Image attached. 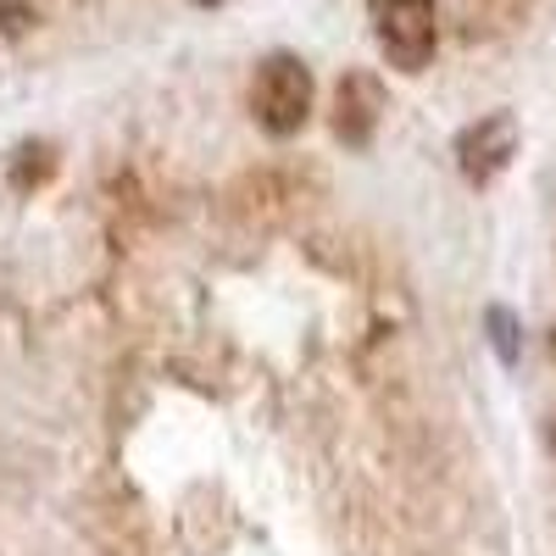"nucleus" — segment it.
I'll list each match as a JSON object with an SVG mask.
<instances>
[{
	"mask_svg": "<svg viewBox=\"0 0 556 556\" xmlns=\"http://www.w3.org/2000/svg\"><path fill=\"white\" fill-rule=\"evenodd\" d=\"M551 351H556V334H551Z\"/></svg>",
	"mask_w": 556,
	"mask_h": 556,
	"instance_id": "1a4fd4ad",
	"label": "nucleus"
},
{
	"mask_svg": "<svg viewBox=\"0 0 556 556\" xmlns=\"http://www.w3.org/2000/svg\"><path fill=\"white\" fill-rule=\"evenodd\" d=\"M201 7H217V0H201Z\"/></svg>",
	"mask_w": 556,
	"mask_h": 556,
	"instance_id": "6e6552de",
	"label": "nucleus"
},
{
	"mask_svg": "<svg viewBox=\"0 0 556 556\" xmlns=\"http://www.w3.org/2000/svg\"><path fill=\"white\" fill-rule=\"evenodd\" d=\"M484 323H490V345L501 351V362H506V367H513V362H518V317L506 312V306H490V312H484Z\"/></svg>",
	"mask_w": 556,
	"mask_h": 556,
	"instance_id": "0eeeda50",
	"label": "nucleus"
},
{
	"mask_svg": "<svg viewBox=\"0 0 556 556\" xmlns=\"http://www.w3.org/2000/svg\"><path fill=\"white\" fill-rule=\"evenodd\" d=\"M251 117L273 134V139H290L306 128L312 117V73L301 56H267L251 78Z\"/></svg>",
	"mask_w": 556,
	"mask_h": 556,
	"instance_id": "f257e3e1",
	"label": "nucleus"
},
{
	"mask_svg": "<svg viewBox=\"0 0 556 556\" xmlns=\"http://www.w3.org/2000/svg\"><path fill=\"white\" fill-rule=\"evenodd\" d=\"M379 117H384V84L374 73H345L340 89H334V134L362 151L367 139H374Z\"/></svg>",
	"mask_w": 556,
	"mask_h": 556,
	"instance_id": "39448f33",
	"label": "nucleus"
},
{
	"mask_svg": "<svg viewBox=\"0 0 556 556\" xmlns=\"http://www.w3.org/2000/svg\"><path fill=\"white\" fill-rule=\"evenodd\" d=\"M513 156H518V117L513 112H490L456 134V167L468 184H490Z\"/></svg>",
	"mask_w": 556,
	"mask_h": 556,
	"instance_id": "7ed1b4c3",
	"label": "nucleus"
},
{
	"mask_svg": "<svg viewBox=\"0 0 556 556\" xmlns=\"http://www.w3.org/2000/svg\"><path fill=\"white\" fill-rule=\"evenodd\" d=\"M51 167H56V151L51 146H23L17 151V167H12V184H17V190L45 184V178H51Z\"/></svg>",
	"mask_w": 556,
	"mask_h": 556,
	"instance_id": "423d86ee",
	"label": "nucleus"
},
{
	"mask_svg": "<svg viewBox=\"0 0 556 556\" xmlns=\"http://www.w3.org/2000/svg\"><path fill=\"white\" fill-rule=\"evenodd\" d=\"M551 445H556V429H551Z\"/></svg>",
	"mask_w": 556,
	"mask_h": 556,
	"instance_id": "9d476101",
	"label": "nucleus"
},
{
	"mask_svg": "<svg viewBox=\"0 0 556 556\" xmlns=\"http://www.w3.org/2000/svg\"><path fill=\"white\" fill-rule=\"evenodd\" d=\"M228 206L245 223H285L306 206V195L290 173H245L235 190H228Z\"/></svg>",
	"mask_w": 556,
	"mask_h": 556,
	"instance_id": "20e7f679",
	"label": "nucleus"
},
{
	"mask_svg": "<svg viewBox=\"0 0 556 556\" xmlns=\"http://www.w3.org/2000/svg\"><path fill=\"white\" fill-rule=\"evenodd\" d=\"M374 12V34L384 45L390 67L401 73H424L434 45H440V17H434V0H367Z\"/></svg>",
	"mask_w": 556,
	"mask_h": 556,
	"instance_id": "f03ea898",
	"label": "nucleus"
}]
</instances>
